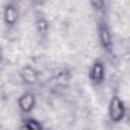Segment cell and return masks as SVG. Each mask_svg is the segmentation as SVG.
<instances>
[{
  "mask_svg": "<svg viewBox=\"0 0 130 130\" xmlns=\"http://www.w3.org/2000/svg\"><path fill=\"white\" fill-rule=\"evenodd\" d=\"M104 77V69L101 63H96L91 70V78L94 82H101Z\"/></svg>",
  "mask_w": 130,
  "mask_h": 130,
  "instance_id": "3957f363",
  "label": "cell"
},
{
  "mask_svg": "<svg viewBox=\"0 0 130 130\" xmlns=\"http://www.w3.org/2000/svg\"><path fill=\"white\" fill-rule=\"evenodd\" d=\"M101 40H102V43L105 47H109L111 45V37H110V34L108 31L107 28H102L101 29Z\"/></svg>",
  "mask_w": 130,
  "mask_h": 130,
  "instance_id": "5b68a950",
  "label": "cell"
},
{
  "mask_svg": "<svg viewBox=\"0 0 130 130\" xmlns=\"http://www.w3.org/2000/svg\"><path fill=\"white\" fill-rule=\"evenodd\" d=\"M34 103H35V100H34V96L31 94L22 95L19 100V106H20L21 110L24 112L30 111L34 107Z\"/></svg>",
  "mask_w": 130,
  "mask_h": 130,
  "instance_id": "7a4b0ae2",
  "label": "cell"
},
{
  "mask_svg": "<svg viewBox=\"0 0 130 130\" xmlns=\"http://www.w3.org/2000/svg\"><path fill=\"white\" fill-rule=\"evenodd\" d=\"M24 78H25L27 81H31V80L34 79V72H32V70L26 69V70H25V73H24Z\"/></svg>",
  "mask_w": 130,
  "mask_h": 130,
  "instance_id": "52a82bcc",
  "label": "cell"
},
{
  "mask_svg": "<svg viewBox=\"0 0 130 130\" xmlns=\"http://www.w3.org/2000/svg\"><path fill=\"white\" fill-rule=\"evenodd\" d=\"M5 19L9 23H13L15 21V19H16V11L14 10L13 7L9 6V7L6 8V10H5Z\"/></svg>",
  "mask_w": 130,
  "mask_h": 130,
  "instance_id": "277c9868",
  "label": "cell"
},
{
  "mask_svg": "<svg viewBox=\"0 0 130 130\" xmlns=\"http://www.w3.org/2000/svg\"><path fill=\"white\" fill-rule=\"evenodd\" d=\"M110 115L113 121H119L122 119L124 115V107L123 103L119 100V98L115 96L110 105Z\"/></svg>",
  "mask_w": 130,
  "mask_h": 130,
  "instance_id": "6da1fadb",
  "label": "cell"
},
{
  "mask_svg": "<svg viewBox=\"0 0 130 130\" xmlns=\"http://www.w3.org/2000/svg\"><path fill=\"white\" fill-rule=\"evenodd\" d=\"M21 130H42V127L37 121L29 120L24 124V126L21 128Z\"/></svg>",
  "mask_w": 130,
  "mask_h": 130,
  "instance_id": "8992f818",
  "label": "cell"
}]
</instances>
